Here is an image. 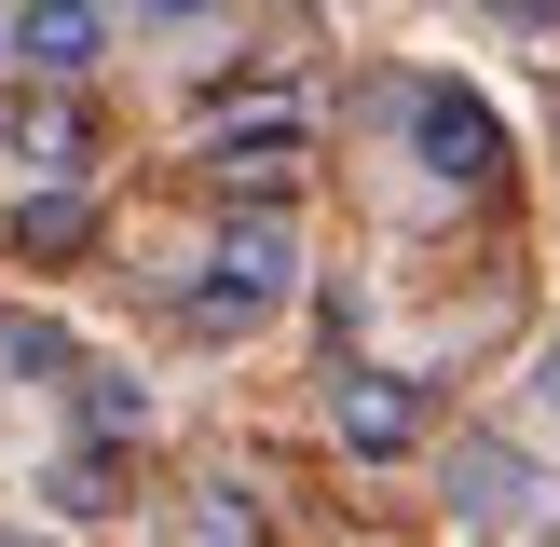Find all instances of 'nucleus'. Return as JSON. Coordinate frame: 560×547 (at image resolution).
Listing matches in <instances>:
<instances>
[{"mask_svg":"<svg viewBox=\"0 0 560 547\" xmlns=\"http://www.w3.org/2000/svg\"><path fill=\"white\" fill-rule=\"evenodd\" d=\"M137 424H151V397H137L124 370H82V438L109 452V438H137Z\"/></svg>","mask_w":560,"mask_h":547,"instance_id":"nucleus-7","label":"nucleus"},{"mask_svg":"<svg viewBox=\"0 0 560 547\" xmlns=\"http://www.w3.org/2000/svg\"><path fill=\"white\" fill-rule=\"evenodd\" d=\"M328 438H342L355 465L424 452V383H397V370H342V383H328Z\"/></svg>","mask_w":560,"mask_h":547,"instance_id":"nucleus-4","label":"nucleus"},{"mask_svg":"<svg viewBox=\"0 0 560 547\" xmlns=\"http://www.w3.org/2000/svg\"><path fill=\"white\" fill-rule=\"evenodd\" d=\"M191 534H260V507H246L233 479H206V492H191Z\"/></svg>","mask_w":560,"mask_h":547,"instance_id":"nucleus-9","label":"nucleus"},{"mask_svg":"<svg viewBox=\"0 0 560 547\" xmlns=\"http://www.w3.org/2000/svg\"><path fill=\"white\" fill-rule=\"evenodd\" d=\"M109 27H124V0H27L14 14V69L27 82H82L109 55Z\"/></svg>","mask_w":560,"mask_h":547,"instance_id":"nucleus-5","label":"nucleus"},{"mask_svg":"<svg viewBox=\"0 0 560 547\" xmlns=\"http://www.w3.org/2000/svg\"><path fill=\"white\" fill-rule=\"evenodd\" d=\"M301 301V233L273 206H246L233 233L206 246V288H191V328H273Z\"/></svg>","mask_w":560,"mask_h":547,"instance_id":"nucleus-1","label":"nucleus"},{"mask_svg":"<svg viewBox=\"0 0 560 547\" xmlns=\"http://www.w3.org/2000/svg\"><path fill=\"white\" fill-rule=\"evenodd\" d=\"M0 69H14V14H0Z\"/></svg>","mask_w":560,"mask_h":547,"instance_id":"nucleus-10","label":"nucleus"},{"mask_svg":"<svg viewBox=\"0 0 560 547\" xmlns=\"http://www.w3.org/2000/svg\"><path fill=\"white\" fill-rule=\"evenodd\" d=\"M14 151H27V178H82V164H96V137H82V109L27 96V109H14Z\"/></svg>","mask_w":560,"mask_h":547,"instance_id":"nucleus-6","label":"nucleus"},{"mask_svg":"<svg viewBox=\"0 0 560 547\" xmlns=\"http://www.w3.org/2000/svg\"><path fill=\"white\" fill-rule=\"evenodd\" d=\"M547 397H560V342H547Z\"/></svg>","mask_w":560,"mask_h":547,"instance_id":"nucleus-11","label":"nucleus"},{"mask_svg":"<svg viewBox=\"0 0 560 547\" xmlns=\"http://www.w3.org/2000/svg\"><path fill=\"white\" fill-rule=\"evenodd\" d=\"M124 14H137V27H151V42H206V27H219V14H233V0H124Z\"/></svg>","mask_w":560,"mask_h":547,"instance_id":"nucleus-8","label":"nucleus"},{"mask_svg":"<svg viewBox=\"0 0 560 547\" xmlns=\"http://www.w3.org/2000/svg\"><path fill=\"white\" fill-rule=\"evenodd\" d=\"M438 479H452V534H534V520H560V507H547V479L506 452V438H465Z\"/></svg>","mask_w":560,"mask_h":547,"instance_id":"nucleus-3","label":"nucleus"},{"mask_svg":"<svg viewBox=\"0 0 560 547\" xmlns=\"http://www.w3.org/2000/svg\"><path fill=\"white\" fill-rule=\"evenodd\" d=\"M397 124H410V164H424L438 191H492L506 178V124H492V96H465V82H410Z\"/></svg>","mask_w":560,"mask_h":547,"instance_id":"nucleus-2","label":"nucleus"}]
</instances>
